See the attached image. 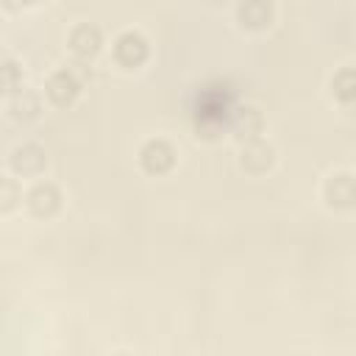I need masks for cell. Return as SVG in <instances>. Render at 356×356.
Masks as SVG:
<instances>
[{"label": "cell", "mask_w": 356, "mask_h": 356, "mask_svg": "<svg viewBox=\"0 0 356 356\" xmlns=\"http://www.w3.org/2000/svg\"><path fill=\"white\" fill-rule=\"evenodd\" d=\"M117 58L120 61H125V64H139L142 58H145V53H147V44H145V39L139 36V33H134V31H128V33H122L120 39H117Z\"/></svg>", "instance_id": "1"}, {"label": "cell", "mask_w": 356, "mask_h": 356, "mask_svg": "<svg viewBox=\"0 0 356 356\" xmlns=\"http://www.w3.org/2000/svg\"><path fill=\"white\" fill-rule=\"evenodd\" d=\"M142 164L150 172H161V170H167L172 164V150L164 142H147L145 150H142Z\"/></svg>", "instance_id": "2"}, {"label": "cell", "mask_w": 356, "mask_h": 356, "mask_svg": "<svg viewBox=\"0 0 356 356\" xmlns=\"http://www.w3.org/2000/svg\"><path fill=\"white\" fill-rule=\"evenodd\" d=\"M47 92H50V97H53L56 103H67V100L75 97V92H78V81H75L70 72L61 70V72H56V75L50 78Z\"/></svg>", "instance_id": "3"}, {"label": "cell", "mask_w": 356, "mask_h": 356, "mask_svg": "<svg viewBox=\"0 0 356 356\" xmlns=\"http://www.w3.org/2000/svg\"><path fill=\"white\" fill-rule=\"evenodd\" d=\"M328 197H331V203L348 206V203L356 200V184H353L348 175H337V178L328 184Z\"/></svg>", "instance_id": "4"}, {"label": "cell", "mask_w": 356, "mask_h": 356, "mask_svg": "<svg viewBox=\"0 0 356 356\" xmlns=\"http://www.w3.org/2000/svg\"><path fill=\"white\" fill-rule=\"evenodd\" d=\"M97 44H100V33H97V28H92V25H81V28L72 33V47H75L78 53H95Z\"/></svg>", "instance_id": "5"}, {"label": "cell", "mask_w": 356, "mask_h": 356, "mask_svg": "<svg viewBox=\"0 0 356 356\" xmlns=\"http://www.w3.org/2000/svg\"><path fill=\"white\" fill-rule=\"evenodd\" d=\"M239 14H242V19L248 25H261L270 17V6L264 0H245L242 8H239Z\"/></svg>", "instance_id": "6"}, {"label": "cell", "mask_w": 356, "mask_h": 356, "mask_svg": "<svg viewBox=\"0 0 356 356\" xmlns=\"http://www.w3.org/2000/svg\"><path fill=\"white\" fill-rule=\"evenodd\" d=\"M334 92H337L342 100H353V97H356V70H342V72L334 78Z\"/></svg>", "instance_id": "7"}]
</instances>
